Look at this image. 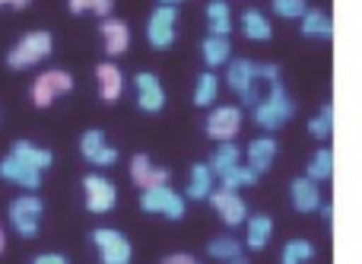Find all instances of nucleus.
I'll return each instance as SVG.
<instances>
[{
    "label": "nucleus",
    "mask_w": 362,
    "mask_h": 264,
    "mask_svg": "<svg viewBox=\"0 0 362 264\" xmlns=\"http://www.w3.org/2000/svg\"><path fill=\"white\" fill-rule=\"evenodd\" d=\"M274 239V217L270 214H251L245 220V246L251 252H264Z\"/></svg>",
    "instance_id": "obj_18"
},
{
    "label": "nucleus",
    "mask_w": 362,
    "mask_h": 264,
    "mask_svg": "<svg viewBox=\"0 0 362 264\" xmlns=\"http://www.w3.org/2000/svg\"><path fill=\"white\" fill-rule=\"evenodd\" d=\"M140 210L144 214L165 217V220H181L187 210V201H185V195H178L169 185H156V188L140 191Z\"/></svg>",
    "instance_id": "obj_4"
},
{
    "label": "nucleus",
    "mask_w": 362,
    "mask_h": 264,
    "mask_svg": "<svg viewBox=\"0 0 362 264\" xmlns=\"http://www.w3.org/2000/svg\"><path fill=\"white\" fill-rule=\"evenodd\" d=\"M219 178V188H229V191H238V188H251V185H257V172L251 169V166H232V169H226L223 176H216Z\"/></svg>",
    "instance_id": "obj_28"
},
{
    "label": "nucleus",
    "mask_w": 362,
    "mask_h": 264,
    "mask_svg": "<svg viewBox=\"0 0 362 264\" xmlns=\"http://www.w3.org/2000/svg\"><path fill=\"white\" fill-rule=\"evenodd\" d=\"M315 242H308V239H289L286 246H283V252H280V264H308V261H315Z\"/></svg>",
    "instance_id": "obj_31"
},
{
    "label": "nucleus",
    "mask_w": 362,
    "mask_h": 264,
    "mask_svg": "<svg viewBox=\"0 0 362 264\" xmlns=\"http://www.w3.org/2000/svg\"><path fill=\"white\" fill-rule=\"evenodd\" d=\"M318 210H321V217H325V220H327V223H331V220H334V207H331V204H321V207H318Z\"/></svg>",
    "instance_id": "obj_39"
},
{
    "label": "nucleus",
    "mask_w": 362,
    "mask_h": 264,
    "mask_svg": "<svg viewBox=\"0 0 362 264\" xmlns=\"http://www.w3.org/2000/svg\"><path fill=\"white\" fill-rule=\"evenodd\" d=\"M134 89H137V108L146 115H156L165 108V86L156 74L144 70V74L134 76Z\"/></svg>",
    "instance_id": "obj_12"
},
{
    "label": "nucleus",
    "mask_w": 362,
    "mask_h": 264,
    "mask_svg": "<svg viewBox=\"0 0 362 264\" xmlns=\"http://www.w3.org/2000/svg\"><path fill=\"white\" fill-rule=\"evenodd\" d=\"M51 48H54V38H51V32L32 29V32H25V35L10 48V54H6V67H13V70L35 67L38 61H45V57L51 54Z\"/></svg>",
    "instance_id": "obj_3"
},
{
    "label": "nucleus",
    "mask_w": 362,
    "mask_h": 264,
    "mask_svg": "<svg viewBox=\"0 0 362 264\" xmlns=\"http://www.w3.org/2000/svg\"><path fill=\"white\" fill-rule=\"evenodd\" d=\"M32 0H0V6H13V10H23V6H29Z\"/></svg>",
    "instance_id": "obj_38"
},
{
    "label": "nucleus",
    "mask_w": 362,
    "mask_h": 264,
    "mask_svg": "<svg viewBox=\"0 0 362 264\" xmlns=\"http://www.w3.org/2000/svg\"><path fill=\"white\" fill-rule=\"evenodd\" d=\"M89 239H93L102 264H131L134 246L124 233H118V229H112V226H99V229H93Z\"/></svg>",
    "instance_id": "obj_6"
},
{
    "label": "nucleus",
    "mask_w": 362,
    "mask_h": 264,
    "mask_svg": "<svg viewBox=\"0 0 362 264\" xmlns=\"http://www.w3.org/2000/svg\"><path fill=\"white\" fill-rule=\"evenodd\" d=\"M270 10L280 19H302L308 13V0H270Z\"/></svg>",
    "instance_id": "obj_34"
},
{
    "label": "nucleus",
    "mask_w": 362,
    "mask_h": 264,
    "mask_svg": "<svg viewBox=\"0 0 362 264\" xmlns=\"http://www.w3.org/2000/svg\"><path fill=\"white\" fill-rule=\"evenodd\" d=\"M331 131H334V105H331V102H325V105H321V112L308 121V134H312L315 140H327V137H331Z\"/></svg>",
    "instance_id": "obj_33"
},
{
    "label": "nucleus",
    "mask_w": 362,
    "mask_h": 264,
    "mask_svg": "<svg viewBox=\"0 0 362 264\" xmlns=\"http://www.w3.org/2000/svg\"><path fill=\"white\" fill-rule=\"evenodd\" d=\"M200 57H204L206 70H216V67H226L232 61V42L229 35H210L200 42Z\"/></svg>",
    "instance_id": "obj_20"
},
{
    "label": "nucleus",
    "mask_w": 362,
    "mask_h": 264,
    "mask_svg": "<svg viewBox=\"0 0 362 264\" xmlns=\"http://www.w3.org/2000/svg\"><path fill=\"white\" fill-rule=\"evenodd\" d=\"M0 178L19 185V188H25V191H38V188H42V172L32 169V166H25V163H19L16 156H4V159H0Z\"/></svg>",
    "instance_id": "obj_17"
},
{
    "label": "nucleus",
    "mask_w": 362,
    "mask_h": 264,
    "mask_svg": "<svg viewBox=\"0 0 362 264\" xmlns=\"http://www.w3.org/2000/svg\"><path fill=\"white\" fill-rule=\"evenodd\" d=\"M74 93V76L67 70H48V74H38L32 83V102L38 108H48L57 96Z\"/></svg>",
    "instance_id": "obj_9"
},
{
    "label": "nucleus",
    "mask_w": 362,
    "mask_h": 264,
    "mask_svg": "<svg viewBox=\"0 0 362 264\" xmlns=\"http://www.w3.org/2000/svg\"><path fill=\"white\" fill-rule=\"evenodd\" d=\"M238 25H242V35L248 38V42H270V38H274V25H270V19L264 16V10H255V6L242 10Z\"/></svg>",
    "instance_id": "obj_21"
},
{
    "label": "nucleus",
    "mask_w": 362,
    "mask_h": 264,
    "mask_svg": "<svg viewBox=\"0 0 362 264\" xmlns=\"http://www.w3.org/2000/svg\"><path fill=\"white\" fill-rule=\"evenodd\" d=\"M172 172L165 166H153V159L146 153H137L131 159V182L137 185L140 191L144 188H156V185H169Z\"/></svg>",
    "instance_id": "obj_14"
},
{
    "label": "nucleus",
    "mask_w": 362,
    "mask_h": 264,
    "mask_svg": "<svg viewBox=\"0 0 362 264\" xmlns=\"http://www.w3.org/2000/svg\"><path fill=\"white\" fill-rule=\"evenodd\" d=\"M242 163V150H238L232 140H223V144L213 150V156H210V169H213V176H223L226 169H232V166H238Z\"/></svg>",
    "instance_id": "obj_29"
},
{
    "label": "nucleus",
    "mask_w": 362,
    "mask_h": 264,
    "mask_svg": "<svg viewBox=\"0 0 362 264\" xmlns=\"http://www.w3.org/2000/svg\"><path fill=\"white\" fill-rule=\"evenodd\" d=\"M204 13H206V25H210V35H229V32H232L229 0H210Z\"/></svg>",
    "instance_id": "obj_26"
},
{
    "label": "nucleus",
    "mask_w": 362,
    "mask_h": 264,
    "mask_svg": "<svg viewBox=\"0 0 362 264\" xmlns=\"http://www.w3.org/2000/svg\"><path fill=\"white\" fill-rule=\"evenodd\" d=\"M293 115H296V102L289 99L283 80H270L264 99L251 108V121H255L261 131H267V134L270 131H280L283 125H289V121H293Z\"/></svg>",
    "instance_id": "obj_2"
},
{
    "label": "nucleus",
    "mask_w": 362,
    "mask_h": 264,
    "mask_svg": "<svg viewBox=\"0 0 362 264\" xmlns=\"http://www.w3.org/2000/svg\"><path fill=\"white\" fill-rule=\"evenodd\" d=\"M216 96H219V76L213 74V70H204V74L197 76V83H194V105L213 108Z\"/></svg>",
    "instance_id": "obj_27"
},
{
    "label": "nucleus",
    "mask_w": 362,
    "mask_h": 264,
    "mask_svg": "<svg viewBox=\"0 0 362 264\" xmlns=\"http://www.w3.org/2000/svg\"><path fill=\"white\" fill-rule=\"evenodd\" d=\"M289 201L299 214H318L321 207V188L318 182H312L308 176H299L289 182Z\"/></svg>",
    "instance_id": "obj_16"
},
{
    "label": "nucleus",
    "mask_w": 362,
    "mask_h": 264,
    "mask_svg": "<svg viewBox=\"0 0 362 264\" xmlns=\"http://www.w3.org/2000/svg\"><path fill=\"white\" fill-rule=\"evenodd\" d=\"M95 80H99L102 102H118L121 99V93H124V74H121L112 61H105V64L95 67Z\"/></svg>",
    "instance_id": "obj_22"
},
{
    "label": "nucleus",
    "mask_w": 362,
    "mask_h": 264,
    "mask_svg": "<svg viewBox=\"0 0 362 264\" xmlns=\"http://www.w3.org/2000/svg\"><path fill=\"white\" fill-rule=\"evenodd\" d=\"M42 214H45V204L42 197L35 195H23L10 204V223L23 239H32L38 236V223H42Z\"/></svg>",
    "instance_id": "obj_8"
},
{
    "label": "nucleus",
    "mask_w": 362,
    "mask_h": 264,
    "mask_svg": "<svg viewBox=\"0 0 362 264\" xmlns=\"http://www.w3.org/2000/svg\"><path fill=\"white\" fill-rule=\"evenodd\" d=\"M159 4H169V6H178L181 0H159Z\"/></svg>",
    "instance_id": "obj_42"
},
{
    "label": "nucleus",
    "mask_w": 362,
    "mask_h": 264,
    "mask_svg": "<svg viewBox=\"0 0 362 264\" xmlns=\"http://www.w3.org/2000/svg\"><path fill=\"white\" fill-rule=\"evenodd\" d=\"M242 248L245 246L235 239V236H216V239L206 242V255H210V258H216V261L238 258V255H242Z\"/></svg>",
    "instance_id": "obj_32"
},
{
    "label": "nucleus",
    "mask_w": 362,
    "mask_h": 264,
    "mask_svg": "<svg viewBox=\"0 0 362 264\" xmlns=\"http://www.w3.org/2000/svg\"><path fill=\"white\" fill-rule=\"evenodd\" d=\"M226 264H251V261L245 258V255H238V258H232V261H226Z\"/></svg>",
    "instance_id": "obj_40"
},
{
    "label": "nucleus",
    "mask_w": 362,
    "mask_h": 264,
    "mask_svg": "<svg viewBox=\"0 0 362 264\" xmlns=\"http://www.w3.org/2000/svg\"><path fill=\"white\" fill-rule=\"evenodd\" d=\"M102 38H105V51L108 57H118L131 48V29H127L124 19H115V16H105L99 25Z\"/></svg>",
    "instance_id": "obj_19"
},
{
    "label": "nucleus",
    "mask_w": 362,
    "mask_h": 264,
    "mask_svg": "<svg viewBox=\"0 0 362 264\" xmlns=\"http://www.w3.org/2000/svg\"><path fill=\"white\" fill-rule=\"evenodd\" d=\"M175 38H178V6L159 4L146 19V42H150V48L165 51L175 45Z\"/></svg>",
    "instance_id": "obj_5"
},
{
    "label": "nucleus",
    "mask_w": 362,
    "mask_h": 264,
    "mask_svg": "<svg viewBox=\"0 0 362 264\" xmlns=\"http://www.w3.org/2000/svg\"><path fill=\"white\" fill-rule=\"evenodd\" d=\"M83 191H86V210L89 214H108L118 204V188L108 182L105 176H86L83 178Z\"/></svg>",
    "instance_id": "obj_11"
},
{
    "label": "nucleus",
    "mask_w": 362,
    "mask_h": 264,
    "mask_svg": "<svg viewBox=\"0 0 362 264\" xmlns=\"http://www.w3.org/2000/svg\"><path fill=\"white\" fill-rule=\"evenodd\" d=\"M213 169L206 163H194L191 176H187V197L191 201H206L213 195Z\"/></svg>",
    "instance_id": "obj_25"
},
{
    "label": "nucleus",
    "mask_w": 362,
    "mask_h": 264,
    "mask_svg": "<svg viewBox=\"0 0 362 264\" xmlns=\"http://www.w3.org/2000/svg\"><path fill=\"white\" fill-rule=\"evenodd\" d=\"M305 176L312 178V182H327V178L334 176V153L327 150V147L312 153V159H308V166H305Z\"/></svg>",
    "instance_id": "obj_30"
},
{
    "label": "nucleus",
    "mask_w": 362,
    "mask_h": 264,
    "mask_svg": "<svg viewBox=\"0 0 362 264\" xmlns=\"http://www.w3.org/2000/svg\"><path fill=\"white\" fill-rule=\"evenodd\" d=\"M10 156H16L19 163L32 166V169H38V172L51 169V163H54L51 150H45V147H35L32 140H16V144H13V150H10Z\"/></svg>",
    "instance_id": "obj_23"
},
{
    "label": "nucleus",
    "mask_w": 362,
    "mask_h": 264,
    "mask_svg": "<svg viewBox=\"0 0 362 264\" xmlns=\"http://www.w3.org/2000/svg\"><path fill=\"white\" fill-rule=\"evenodd\" d=\"M80 153H83V159H86V163H93V166H115V163H118V150L108 144L105 131H99V127L83 131Z\"/></svg>",
    "instance_id": "obj_13"
},
{
    "label": "nucleus",
    "mask_w": 362,
    "mask_h": 264,
    "mask_svg": "<svg viewBox=\"0 0 362 264\" xmlns=\"http://www.w3.org/2000/svg\"><path fill=\"white\" fill-rule=\"evenodd\" d=\"M276 153H280V144H276V137H270V134H264V137H255L248 144V150H245V166H251L257 176H264V172H270Z\"/></svg>",
    "instance_id": "obj_15"
},
{
    "label": "nucleus",
    "mask_w": 362,
    "mask_h": 264,
    "mask_svg": "<svg viewBox=\"0 0 362 264\" xmlns=\"http://www.w3.org/2000/svg\"><path fill=\"white\" fill-rule=\"evenodd\" d=\"M159 264H200L194 255H187V252H175V255H169V258H163Z\"/></svg>",
    "instance_id": "obj_37"
},
{
    "label": "nucleus",
    "mask_w": 362,
    "mask_h": 264,
    "mask_svg": "<svg viewBox=\"0 0 362 264\" xmlns=\"http://www.w3.org/2000/svg\"><path fill=\"white\" fill-rule=\"evenodd\" d=\"M299 32L305 38H318V42H327V38L334 35V19L327 16L325 10H312L308 6V13L299 19Z\"/></svg>",
    "instance_id": "obj_24"
},
{
    "label": "nucleus",
    "mask_w": 362,
    "mask_h": 264,
    "mask_svg": "<svg viewBox=\"0 0 362 264\" xmlns=\"http://www.w3.org/2000/svg\"><path fill=\"white\" fill-rule=\"evenodd\" d=\"M29 264H70L64 255H57V252H45V255H35Z\"/></svg>",
    "instance_id": "obj_36"
},
{
    "label": "nucleus",
    "mask_w": 362,
    "mask_h": 264,
    "mask_svg": "<svg viewBox=\"0 0 362 264\" xmlns=\"http://www.w3.org/2000/svg\"><path fill=\"white\" fill-rule=\"evenodd\" d=\"M6 248V236H4V229H0V252Z\"/></svg>",
    "instance_id": "obj_41"
},
{
    "label": "nucleus",
    "mask_w": 362,
    "mask_h": 264,
    "mask_svg": "<svg viewBox=\"0 0 362 264\" xmlns=\"http://www.w3.org/2000/svg\"><path fill=\"white\" fill-rule=\"evenodd\" d=\"M70 13H95V16L105 19L115 10V0H67Z\"/></svg>",
    "instance_id": "obj_35"
},
{
    "label": "nucleus",
    "mask_w": 362,
    "mask_h": 264,
    "mask_svg": "<svg viewBox=\"0 0 362 264\" xmlns=\"http://www.w3.org/2000/svg\"><path fill=\"white\" fill-rule=\"evenodd\" d=\"M270 80H280V67L276 64H257V61H248V57H232L226 64V86L248 108H255L264 99L257 83H270Z\"/></svg>",
    "instance_id": "obj_1"
},
{
    "label": "nucleus",
    "mask_w": 362,
    "mask_h": 264,
    "mask_svg": "<svg viewBox=\"0 0 362 264\" xmlns=\"http://www.w3.org/2000/svg\"><path fill=\"white\" fill-rule=\"evenodd\" d=\"M206 201L213 204V210L219 214V220L226 223V226H245V220H248V204H245V197L238 195V191H229V188H213V195L206 197Z\"/></svg>",
    "instance_id": "obj_10"
},
{
    "label": "nucleus",
    "mask_w": 362,
    "mask_h": 264,
    "mask_svg": "<svg viewBox=\"0 0 362 264\" xmlns=\"http://www.w3.org/2000/svg\"><path fill=\"white\" fill-rule=\"evenodd\" d=\"M242 125H245V112L238 105H213L210 115H206V121H204V134L210 140H219V144H223V140L238 137Z\"/></svg>",
    "instance_id": "obj_7"
}]
</instances>
